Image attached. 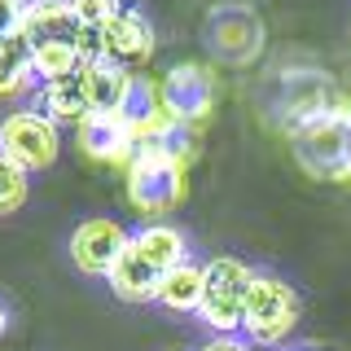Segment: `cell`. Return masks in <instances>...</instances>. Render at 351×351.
<instances>
[{
    "label": "cell",
    "mask_w": 351,
    "mask_h": 351,
    "mask_svg": "<svg viewBox=\"0 0 351 351\" xmlns=\"http://www.w3.org/2000/svg\"><path fill=\"white\" fill-rule=\"evenodd\" d=\"M123 171H128V202L136 206V215H145V224H158L184 197V162H176L158 141L136 145Z\"/></svg>",
    "instance_id": "cell-1"
},
{
    "label": "cell",
    "mask_w": 351,
    "mask_h": 351,
    "mask_svg": "<svg viewBox=\"0 0 351 351\" xmlns=\"http://www.w3.org/2000/svg\"><path fill=\"white\" fill-rule=\"evenodd\" d=\"M202 272H206V294H202V307H197V321L211 329V334L237 338L255 268H250L246 259H237V255H215V259L202 263Z\"/></svg>",
    "instance_id": "cell-2"
},
{
    "label": "cell",
    "mask_w": 351,
    "mask_h": 351,
    "mask_svg": "<svg viewBox=\"0 0 351 351\" xmlns=\"http://www.w3.org/2000/svg\"><path fill=\"white\" fill-rule=\"evenodd\" d=\"M294 325H299V299H294V290L281 277H272V272H255V281H250V290H246L241 338H246L250 347L272 351L277 343H285V338L294 334Z\"/></svg>",
    "instance_id": "cell-3"
},
{
    "label": "cell",
    "mask_w": 351,
    "mask_h": 351,
    "mask_svg": "<svg viewBox=\"0 0 351 351\" xmlns=\"http://www.w3.org/2000/svg\"><path fill=\"white\" fill-rule=\"evenodd\" d=\"M294 154L312 176L343 180L351 171V114H312L294 132Z\"/></svg>",
    "instance_id": "cell-4"
},
{
    "label": "cell",
    "mask_w": 351,
    "mask_h": 351,
    "mask_svg": "<svg viewBox=\"0 0 351 351\" xmlns=\"http://www.w3.org/2000/svg\"><path fill=\"white\" fill-rule=\"evenodd\" d=\"M62 154V128L40 110H14L0 119V158H9L22 171H44Z\"/></svg>",
    "instance_id": "cell-5"
},
{
    "label": "cell",
    "mask_w": 351,
    "mask_h": 351,
    "mask_svg": "<svg viewBox=\"0 0 351 351\" xmlns=\"http://www.w3.org/2000/svg\"><path fill=\"white\" fill-rule=\"evenodd\" d=\"M128 241H132V233L119 219L93 215L71 233V263L84 277H106V272L114 268V259L128 250Z\"/></svg>",
    "instance_id": "cell-6"
},
{
    "label": "cell",
    "mask_w": 351,
    "mask_h": 351,
    "mask_svg": "<svg viewBox=\"0 0 351 351\" xmlns=\"http://www.w3.org/2000/svg\"><path fill=\"white\" fill-rule=\"evenodd\" d=\"M101 44H106V62L110 66H119V71H128V75H141V66H145L149 53H154V27H149V18L141 14V9L123 5L101 27Z\"/></svg>",
    "instance_id": "cell-7"
},
{
    "label": "cell",
    "mask_w": 351,
    "mask_h": 351,
    "mask_svg": "<svg viewBox=\"0 0 351 351\" xmlns=\"http://www.w3.org/2000/svg\"><path fill=\"white\" fill-rule=\"evenodd\" d=\"M158 84H162V101L176 110V119H180L184 128H197V123L211 119V106H215L211 71H202V66H193V62H180V66H171Z\"/></svg>",
    "instance_id": "cell-8"
},
{
    "label": "cell",
    "mask_w": 351,
    "mask_h": 351,
    "mask_svg": "<svg viewBox=\"0 0 351 351\" xmlns=\"http://www.w3.org/2000/svg\"><path fill=\"white\" fill-rule=\"evenodd\" d=\"M75 132H80V149L88 158L110 162V167H128L132 154H136V141H132V132L123 128L119 114H88Z\"/></svg>",
    "instance_id": "cell-9"
},
{
    "label": "cell",
    "mask_w": 351,
    "mask_h": 351,
    "mask_svg": "<svg viewBox=\"0 0 351 351\" xmlns=\"http://www.w3.org/2000/svg\"><path fill=\"white\" fill-rule=\"evenodd\" d=\"M80 22H75L66 0H27L18 22V36L27 44H53V40H75Z\"/></svg>",
    "instance_id": "cell-10"
},
{
    "label": "cell",
    "mask_w": 351,
    "mask_h": 351,
    "mask_svg": "<svg viewBox=\"0 0 351 351\" xmlns=\"http://www.w3.org/2000/svg\"><path fill=\"white\" fill-rule=\"evenodd\" d=\"M132 250H136L158 277L171 272L176 263L189 259V241H184V233L176 224H167V219H158V224H141L136 233H132Z\"/></svg>",
    "instance_id": "cell-11"
},
{
    "label": "cell",
    "mask_w": 351,
    "mask_h": 351,
    "mask_svg": "<svg viewBox=\"0 0 351 351\" xmlns=\"http://www.w3.org/2000/svg\"><path fill=\"white\" fill-rule=\"evenodd\" d=\"M106 281L114 290V299H123V303H154L158 299V272L132 250V241H128L123 255L114 259V268L106 272Z\"/></svg>",
    "instance_id": "cell-12"
},
{
    "label": "cell",
    "mask_w": 351,
    "mask_h": 351,
    "mask_svg": "<svg viewBox=\"0 0 351 351\" xmlns=\"http://www.w3.org/2000/svg\"><path fill=\"white\" fill-rule=\"evenodd\" d=\"M202 294H206V272H202V263L197 259H184V263H176L171 272H162L158 277V299L154 303H162L167 312H197L202 307Z\"/></svg>",
    "instance_id": "cell-13"
},
{
    "label": "cell",
    "mask_w": 351,
    "mask_h": 351,
    "mask_svg": "<svg viewBox=\"0 0 351 351\" xmlns=\"http://www.w3.org/2000/svg\"><path fill=\"white\" fill-rule=\"evenodd\" d=\"M75 75H80V88H84L88 106H93V114H114L128 93V71H119L110 62H80Z\"/></svg>",
    "instance_id": "cell-14"
},
{
    "label": "cell",
    "mask_w": 351,
    "mask_h": 351,
    "mask_svg": "<svg viewBox=\"0 0 351 351\" xmlns=\"http://www.w3.org/2000/svg\"><path fill=\"white\" fill-rule=\"evenodd\" d=\"M40 114H49L53 123H66V128H80L88 114H93V106H88L84 88H80V75H71V80H58V84H40Z\"/></svg>",
    "instance_id": "cell-15"
},
{
    "label": "cell",
    "mask_w": 351,
    "mask_h": 351,
    "mask_svg": "<svg viewBox=\"0 0 351 351\" xmlns=\"http://www.w3.org/2000/svg\"><path fill=\"white\" fill-rule=\"evenodd\" d=\"M36 75H31V44L18 36H0V101H14V97L31 93Z\"/></svg>",
    "instance_id": "cell-16"
},
{
    "label": "cell",
    "mask_w": 351,
    "mask_h": 351,
    "mask_svg": "<svg viewBox=\"0 0 351 351\" xmlns=\"http://www.w3.org/2000/svg\"><path fill=\"white\" fill-rule=\"evenodd\" d=\"M75 71H80V53H75V40L31 44V75H36V84H58V80H71Z\"/></svg>",
    "instance_id": "cell-17"
},
{
    "label": "cell",
    "mask_w": 351,
    "mask_h": 351,
    "mask_svg": "<svg viewBox=\"0 0 351 351\" xmlns=\"http://www.w3.org/2000/svg\"><path fill=\"white\" fill-rule=\"evenodd\" d=\"M27 193H31V180H27V171H22V167H14L9 158H0V215L18 211V206L27 202Z\"/></svg>",
    "instance_id": "cell-18"
},
{
    "label": "cell",
    "mask_w": 351,
    "mask_h": 351,
    "mask_svg": "<svg viewBox=\"0 0 351 351\" xmlns=\"http://www.w3.org/2000/svg\"><path fill=\"white\" fill-rule=\"evenodd\" d=\"M66 5H71V14H75L80 27H97V31H101L106 22L123 9V0H66Z\"/></svg>",
    "instance_id": "cell-19"
},
{
    "label": "cell",
    "mask_w": 351,
    "mask_h": 351,
    "mask_svg": "<svg viewBox=\"0 0 351 351\" xmlns=\"http://www.w3.org/2000/svg\"><path fill=\"white\" fill-rule=\"evenodd\" d=\"M22 9H27V0H0V36H14L18 31Z\"/></svg>",
    "instance_id": "cell-20"
},
{
    "label": "cell",
    "mask_w": 351,
    "mask_h": 351,
    "mask_svg": "<svg viewBox=\"0 0 351 351\" xmlns=\"http://www.w3.org/2000/svg\"><path fill=\"white\" fill-rule=\"evenodd\" d=\"M197 351H250V343H246V338H224V334H211V338H206V343L202 347H197Z\"/></svg>",
    "instance_id": "cell-21"
},
{
    "label": "cell",
    "mask_w": 351,
    "mask_h": 351,
    "mask_svg": "<svg viewBox=\"0 0 351 351\" xmlns=\"http://www.w3.org/2000/svg\"><path fill=\"white\" fill-rule=\"evenodd\" d=\"M5 329H9V307L0 303V334H5Z\"/></svg>",
    "instance_id": "cell-22"
},
{
    "label": "cell",
    "mask_w": 351,
    "mask_h": 351,
    "mask_svg": "<svg viewBox=\"0 0 351 351\" xmlns=\"http://www.w3.org/2000/svg\"><path fill=\"white\" fill-rule=\"evenodd\" d=\"M250 351H268V347H250Z\"/></svg>",
    "instance_id": "cell-23"
}]
</instances>
